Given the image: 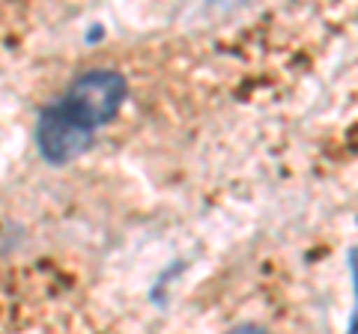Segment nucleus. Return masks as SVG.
Masks as SVG:
<instances>
[{"label":"nucleus","instance_id":"nucleus-1","mask_svg":"<svg viewBox=\"0 0 358 334\" xmlns=\"http://www.w3.org/2000/svg\"><path fill=\"white\" fill-rule=\"evenodd\" d=\"M126 93H129V84L120 72L90 69L75 78L69 84V90H66L63 99H57V102L66 114L75 122H81L87 131H96L117 117V110L126 102Z\"/></svg>","mask_w":358,"mask_h":334},{"label":"nucleus","instance_id":"nucleus-2","mask_svg":"<svg viewBox=\"0 0 358 334\" xmlns=\"http://www.w3.org/2000/svg\"><path fill=\"white\" fill-rule=\"evenodd\" d=\"M90 143H93V131H87L81 122H75L60 102L42 108L36 119V147L45 161L51 164H66L78 159Z\"/></svg>","mask_w":358,"mask_h":334},{"label":"nucleus","instance_id":"nucleus-4","mask_svg":"<svg viewBox=\"0 0 358 334\" xmlns=\"http://www.w3.org/2000/svg\"><path fill=\"white\" fill-rule=\"evenodd\" d=\"M227 334H272V331H268V328H263V326H251V322H245V326L230 328Z\"/></svg>","mask_w":358,"mask_h":334},{"label":"nucleus","instance_id":"nucleus-3","mask_svg":"<svg viewBox=\"0 0 358 334\" xmlns=\"http://www.w3.org/2000/svg\"><path fill=\"white\" fill-rule=\"evenodd\" d=\"M350 272H352V284H355V298H358V245L350 248ZM346 334H358V305H355V314L350 319V328Z\"/></svg>","mask_w":358,"mask_h":334}]
</instances>
